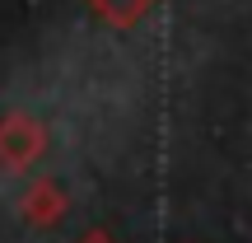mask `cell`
I'll return each mask as SVG.
<instances>
[]
</instances>
